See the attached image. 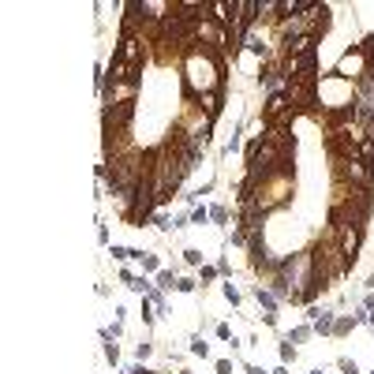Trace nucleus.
<instances>
[{"mask_svg": "<svg viewBox=\"0 0 374 374\" xmlns=\"http://www.w3.org/2000/svg\"><path fill=\"white\" fill-rule=\"evenodd\" d=\"M135 116V101H109L105 105V131H120V128H128V120Z\"/></svg>", "mask_w": 374, "mask_h": 374, "instance_id": "nucleus-1", "label": "nucleus"}, {"mask_svg": "<svg viewBox=\"0 0 374 374\" xmlns=\"http://www.w3.org/2000/svg\"><path fill=\"white\" fill-rule=\"evenodd\" d=\"M333 75H341V79H363V75H370V60L363 56V49H356V53H344Z\"/></svg>", "mask_w": 374, "mask_h": 374, "instance_id": "nucleus-2", "label": "nucleus"}, {"mask_svg": "<svg viewBox=\"0 0 374 374\" xmlns=\"http://www.w3.org/2000/svg\"><path fill=\"white\" fill-rule=\"evenodd\" d=\"M359 243H363V225H344V236H341V255H344V266H352V262H356Z\"/></svg>", "mask_w": 374, "mask_h": 374, "instance_id": "nucleus-3", "label": "nucleus"}, {"mask_svg": "<svg viewBox=\"0 0 374 374\" xmlns=\"http://www.w3.org/2000/svg\"><path fill=\"white\" fill-rule=\"evenodd\" d=\"M255 300H258V307L266 311V322L273 325V322H277V314H273V311H277V296H273L270 288H262V284H258V288H255Z\"/></svg>", "mask_w": 374, "mask_h": 374, "instance_id": "nucleus-4", "label": "nucleus"}, {"mask_svg": "<svg viewBox=\"0 0 374 374\" xmlns=\"http://www.w3.org/2000/svg\"><path fill=\"white\" fill-rule=\"evenodd\" d=\"M120 281H128V288H131V292H139V296H146V292L153 288V284H146V277H135L131 270H120Z\"/></svg>", "mask_w": 374, "mask_h": 374, "instance_id": "nucleus-5", "label": "nucleus"}, {"mask_svg": "<svg viewBox=\"0 0 374 374\" xmlns=\"http://www.w3.org/2000/svg\"><path fill=\"white\" fill-rule=\"evenodd\" d=\"M109 255H112V258H120V262H131V258H142V251H135V247H112Z\"/></svg>", "mask_w": 374, "mask_h": 374, "instance_id": "nucleus-6", "label": "nucleus"}, {"mask_svg": "<svg viewBox=\"0 0 374 374\" xmlns=\"http://www.w3.org/2000/svg\"><path fill=\"white\" fill-rule=\"evenodd\" d=\"M139 262H142V270H146V273H161L157 255H146V251H142V258H139Z\"/></svg>", "mask_w": 374, "mask_h": 374, "instance_id": "nucleus-7", "label": "nucleus"}, {"mask_svg": "<svg viewBox=\"0 0 374 374\" xmlns=\"http://www.w3.org/2000/svg\"><path fill=\"white\" fill-rule=\"evenodd\" d=\"M176 281H180V277L172 273V270H161L157 273V288H176Z\"/></svg>", "mask_w": 374, "mask_h": 374, "instance_id": "nucleus-8", "label": "nucleus"}, {"mask_svg": "<svg viewBox=\"0 0 374 374\" xmlns=\"http://www.w3.org/2000/svg\"><path fill=\"white\" fill-rule=\"evenodd\" d=\"M187 344H191V356H202V359L210 356V348H206V341H202V337H198V333H195V337H191Z\"/></svg>", "mask_w": 374, "mask_h": 374, "instance_id": "nucleus-9", "label": "nucleus"}, {"mask_svg": "<svg viewBox=\"0 0 374 374\" xmlns=\"http://www.w3.org/2000/svg\"><path fill=\"white\" fill-rule=\"evenodd\" d=\"M161 292H165V288H157V284H153V288L146 292V303H153L157 311H165V296H161Z\"/></svg>", "mask_w": 374, "mask_h": 374, "instance_id": "nucleus-10", "label": "nucleus"}, {"mask_svg": "<svg viewBox=\"0 0 374 374\" xmlns=\"http://www.w3.org/2000/svg\"><path fill=\"white\" fill-rule=\"evenodd\" d=\"M210 221V210L206 206H191V225H206Z\"/></svg>", "mask_w": 374, "mask_h": 374, "instance_id": "nucleus-11", "label": "nucleus"}, {"mask_svg": "<svg viewBox=\"0 0 374 374\" xmlns=\"http://www.w3.org/2000/svg\"><path fill=\"white\" fill-rule=\"evenodd\" d=\"M311 333H314L311 325H296V329L288 333V341H292V344H300V341H307V337H311Z\"/></svg>", "mask_w": 374, "mask_h": 374, "instance_id": "nucleus-12", "label": "nucleus"}, {"mask_svg": "<svg viewBox=\"0 0 374 374\" xmlns=\"http://www.w3.org/2000/svg\"><path fill=\"white\" fill-rule=\"evenodd\" d=\"M105 359H109L112 367H116V363H120V348H116V344H112V341H105Z\"/></svg>", "mask_w": 374, "mask_h": 374, "instance_id": "nucleus-13", "label": "nucleus"}, {"mask_svg": "<svg viewBox=\"0 0 374 374\" xmlns=\"http://www.w3.org/2000/svg\"><path fill=\"white\" fill-rule=\"evenodd\" d=\"M292 359H296V344L284 341V344H281V363H292Z\"/></svg>", "mask_w": 374, "mask_h": 374, "instance_id": "nucleus-14", "label": "nucleus"}, {"mask_svg": "<svg viewBox=\"0 0 374 374\" xmlns=\"http://www.w3.org/2000/svg\"><path fill=\"white\" fill-rule=\"evenodd\" d=\"M217 273H221L217 266H198V277H202V281H217Z\"/></svg>", "mask_w": 374, "mask_h": 374, "instance_id": "nucleus-15", "label": "nucleus"}, {"mask_svg": "<svg viewBox=\"0 0 374 374\" xmlns=\"http://www.w3.org/2000/svg\"><path fill=\"white\" fill-rule=\"evenodd\" d=\"M150 221L157 225V228H172V221H169V214H165V210H157V214H153Z\"/></svg>", "mask_w": 374, "mask_h": 374, "instance_id": "nucleus-16", "label": "nucleus"}, {"mask_svg": "<svg viewBox=\"0 0 374 374\" xmlns=\"http://www.w3.org/2000/svg\"><path fill=\"white\" fill-rule=\"evenodd\" d=\"M195 288H198V284L191 281V277H180V281H176V292H195Z\"/></svg>", "mask_w": 374, "mask_h": 374, "instance_id": "nucleus-17", "label": "nucleus"}, {"mask_svg": "<svg viewBox=\"0 0 374 374\" xmlns=\"http://www.w3.org/2000/svg\"><path fill=\"white\" fill-rule=\"evenodd\" d=\"M210 217H214V221H217V225H225V221H228V214H225V206H214V210H210Z\"/></svg>", "mask_w": 374, "mask_h": 374, "instance_id": "nucleus-18", "label": "nucleus"}, {"mask_svg": "<svg viewBox=\"0 0 374 374\" xmlns=\"http://www.w3.org/2000/svg\"><path fill=\"white\" fill-rule=\"evenodd\" d=\"M184 262L187 266H202V255H198V251H184Z\"/></svg>", "mask_w": 374, "mask_h": 374, "instance_id": "nucleus-19", "label": "nucleus"}, {"mask_svg": "<svg viewBox=\"0 0 374 374\" xmlns=\"http://www.w3.org/2000/svg\"><path fill=\"white\" fill-rule=\"evenodd\" d=\"M135 352H139V359H150V352H153V344H150V341H142V344H139V348H135Z\"/></svg>", "mask_w": 374, "mask_h": 374, "instance_id": "nucleus-20", "label": "nucleus"}, {"mask_svg": "<svg viewBox=\"0 0 374 374\" xmlns=\"http://www.w3.org/2000/svg\"><path fill=\"white\" fill-rule=\"evenodd\" d=\"M225 300H228V303H232V307H236V303H239V292H236V288H232V284H225Z\"/></svg>", "mask_w": 374, "mask_h": 374, "instance_id": "nucleus-21", "label": "nucleus"}, {"mask_svg": "<svg viewBox=\"0 0 374 374\" xmlns=\"http://www.w3.org/2000/svg\"><path fill=\"white\" fill-rule=\"evenodd\" d=\"M217 337H221V341H232V329H228V325L221 322V325H217Z\"/></svg>", "mask_w": 374, "mask_h": 374, "instance_id": "nucleus-22", "label": "nucleus"}, {"mask_svg": "<svg viewBox=\"0 0 374 374\" xmlns=\"http://www.w3.org/2000/svg\"><path fill=\"white\" fill-rule=\"evenodd\" d=\"M341 370H344V374H359V370H356V363H352V359H341Z\"/></svg>", "mask_w": 374, "mask_h": 374, "instance_id": "nucleus-23", "label": "nucleus"}, {"mask_svg": "<svg viewBox=\"0 0 374 374\" xmlns=\"http://www.w3.org/2000/svg\"><path fill=\"white\" fill-rule=\"evenodd\" d=\"M217 374H232V363H228V359H217Z\"/></svg>", "mask_w": 374, "mask_h": 374, "instance_id": "nucleus-24", "label": "nucleus"}, {"mask_svg": "<svg viewBox=\"0 0 374 374\" xmlns=\"http://www.w3.org/2000/svg\"><path fill=\"white\" fill-rule=\"evenodd\" d=\"M363 307H367V311H374V292L367 296V300H363Z\"/></svg>", "mask_w": 374, "mask_h": 374, "instance_id": "nucleus-25", "label": "nucleus"}, {"mask_svg": "<svg viewBox=\"0 0 374 374\" xmlns=\"http://www.w3.org/2000/svg\"><path fill=\"white\" fill-rule=\"evenodd\" d=\"M273 374H288V363H281V367H277Z\"/></svg>", "mask_w": 374, "mask_h": 374, "instance_id": "nucleus-26", "label": "nucleus"}, {"mask_svg": "<svg viewBox=\"0 0 374 374\" xmlns=\"http://www.w3.org/2000/svg\"><path fill=\"white\" fill-rule=\"evenodd\" d=\"M247 374H266L262 367H247Z\"/></svg>", "mask_w": 374, "mask_h": 374, "instance_id": "nucleus-27", "label": "nucleus"}, {"mask_svg": "<svg viewBox=\"0 0 374 374\" xmlns=\"http://www.w3.org/2000/svg\"><path fill=\"white\" fill-rule=\"evenodd\" d=\"M311 374H322V370H311Z\"/></svg>", "mask_w": 374, "mask_h": 374, "instance_id": "nucleus-28", "label": "nucleus"}]
</instances>
